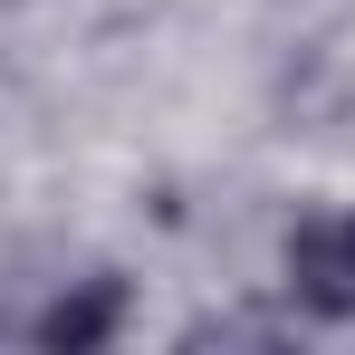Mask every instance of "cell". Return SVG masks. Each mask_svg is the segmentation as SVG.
I'll return each mask as SVG.
<instances>
[{
	"label": "cell",
	"mask_w": 355,
	"mask_h": 355,
	"mask_svg": "<svg viewBox=\"0 0 355 355\" xmlns=\"http://www.w3.org/2000/svg\"><path fill=\"white\" fill-rule=\"evenodd\" d=\"M29 336L58 355H87V346H116L125 336V279H106V269H87V279H58V297L29 317Z\"/></svg>",
	"instance_id": "7a4b0ae2"
},
{
	"label": "cell",
	"mask_w": 355,
	"mask_h": 355,
	"mask_svg": "<svg viewBox=\"0 0 355 355\" xmlns=\"http://www.w3.org/2000/svg\"><path fill=\"white\" fill-rule=\"evenodd\" d=\"M279 297L307 327H355V202H307L279 231Z\"/></svg>",
	"instance_id": "6da1fadb"
}]
</instances>
